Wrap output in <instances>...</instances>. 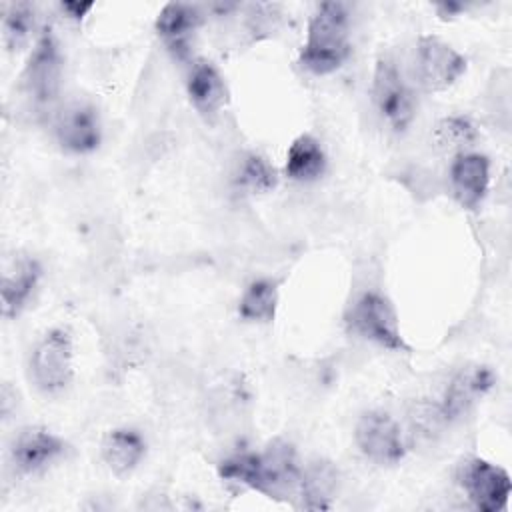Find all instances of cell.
Segmentation results:
<instances>
[{
    "label": "cell",
    "mask_w": 512,
    "mask_h": 512,
    "mask_svg": "<svg viewBox=\"0 0 512 512\" xmlns=\"http://www.w3.org/2000/svg\"><path fill=\"white\" fill-rule=\"evenodd\" d=\"M350 10L344 2H322L308 20L298 64L316 76H326L350 58Z\"/></svg>",
    "instance_id": "cell-1"
},
{
    "label": "cell",
    "mask_w": 512,
    "mask_h": 512,
    "mask_svg": "<svg viewBox=\"0 0 512 512\" xmlns=\"http://www.w3.org/2000/svg\"><path fill=\"white\" fill-rule=\"evenodd\" d=\"M74 378L72 336L64 328L48 330L30 354V380L44 394L62 392Z\"/></svg>",
    "instance_id": "cell-2"
},
{
    "label": "cell",
    "mask_w": 512,
    "mask_h": 512,
    "mask_svg": "<svg viewBox=\"0 0 512 512\" xmlns=\"http://www.w3.org/2000/svg\"><path fill=\"white\" fill-rule=\"evenodd\" d=\"M372 102L380 118L394 130L404 132L416 114V102L402 70L390 56H380L372 74Z\"/></svg>",
    "instance_id": "cell-3"
},
{
    "label": "cell",
    "mask_w": 512,
    "mask_h": 512,
    "mask_svg": "<svg viewBox=\"0 0 512 512\" xmlns=\"http://www.w3.org/2000/svg\"><path fill=\"white\" fill-rule=\"evenodd\" d=\"M348 326L354 334L392 352H408V344L400 334L398 314L392 302L380 292H364L356 298L348 312Z\"/></svg>",
    "instance_id": "cell-4"
},
{
    "label": "cell",
    "mask_w": 512,
    "mask_h": 512,
    "mask_svg": "<svg viewBox=\"0 0 512 512\" xmlns=\"http://www.w3.org/2000/svg\"><path fill=\"white\" fill-rule=\"evenodd\" d=\"M62 78V54L52 34V28H44L34 42L28 62L22 72V86L26 96L36 106H50L60 90Z\"/></svg>",
    "instance_id": "cell-5"
},
{
    "label": "cell",
    "mask_w": 512,
    "mask_h": 512,
    "mask_svg": "<svg viewBox=\"0 0 512 512\" xmlns=\"http://www.w3.org/2000/svg\"><path fill=\"white\" fill-rule=\"evenodd\" d=\"M414 72L426 92H444L466 72V58L438 36H420L414 52Z\"/></svg>",
    "instance_id": "cell-6"
},
{
    "label": "cell",
    "mask_w": 512,
    "mask_h": 512,
    "mask_svg": "<svg viewBox=\"0 0 512 512\" xmlns=\"http://www.w3.org/2000/svg\"><path fill=\"white\" fill-rule=\"evenodd\" d=\"M354 440L362 456L378 466L398 464L406 454L398 422L382 410H370L358 418Z\"/></svg>",
    "instance_id": "cell-7"
},
{
    "label": "cell",
    "mask_w": 512,
    "mask_h": 512,
    "mask_svg": "<svg viewBox=\"0 0 512 512\" xmlns=\"http://www.w3.org/2000/svg\"><path fill=\"white\" fill-rule=\"evenodd\" d=\"M458 480L476 510L500 512L508 506L512 482L504 468L484 458H470L462 462Z\"/></svg>",
    "instance_id": "cell-8"
},
{
    "label": "cell",
    "mask_w": 512,
    "mask_h": 512,
    "mask_svg": "<svg viewBox=\"0 0 512 512\" xmlns=\"http://www.w3.org/2000/svg\"><path fill=\"white\" fill-rule=\"evenodd\" d=\"M300 474L302 468L298 466L294 446L284 440H274L264 452H258L256 492L276 500L298 496Z\"/></svg>",
    "instance_id": "cell-9"
},
{
    "label": "cell",
    "mask_w": 512,
    "mask_h": 512,
    "mask_svg": "<svg viewBox=\"0 0 512 512\" xmlns=\"http://www.w3.org/2000/svg\"><path fill=\"white\" fill-rule=\"evenodd\" d=\"M54 134L58 144L72 154H90L102 142L98 110L88 102H72L56 116Z\"/></svg>",
    "instance_id": "cell-10"
},
{
    "label": "cell",
    "mask_w": 512,
    "mask_h": 512,
    "mask_svg": "<svg viewBox=\"0 0 512 512\" xmlns=\"http://www.w3.org/2000/svg\"><path fill=\"white\" fill-rule=\"evenodd\" d=\"M496 378L488 366L482 364H466L462 366L448 382L442 402L438 404L446 422L460 420L464 414L472 410L476 402H480L494 386Z\"/></svg>",
    "instance_id": "cell-11"
},
{
    "label": "cell",
    "mask_w": 512,
    "mask_h": 512,
    "mask_svg": "<svg viewBox=\"0 0 512 512\" xmlns=\"http://www.w3.org/2000/svg\"><path fill=\"white\" fill-rule=\"evenodd\" d=\"M64 452L66 442L42 426H28L20 430L10 446L12 464L22 474H36L48 468Z\"/></svg>",
    "instance_id": "cell-12"
},
{
    "label": "cell",
    "mask_w": 512,
    "mask_h": 512,
    "mask_svg": "<svg viewBox=\"0 0 512 512\" xmlns=\"http://www.w3.org/2000/svg\"><path fill=\"white\" fill-rule=\"evenodd\" d=\"M450 186L462 208L476 210L490 188V160L478 152L456 154L450 164Z\"/></svg>",
    "instance_id": "cell-13"
},
{
    "label": "cell",
    "mask_w": 512,
    "mask_h": 512,
    "mask_svg": "<svg viewBox=\"0 0 512 512\" xmlns=\"http://www.w3.org/2000/svg\"><path fill=\"white\" fill-rule=\"evenodd\" d=\"M40 276L42 268L34 256L18 254L10 262H6L0 288L4 318H16L24 310L38 286Z\"/></svg>",
    "instance_id": "cell-14"
},
{
    "label": "cell",
    "mask_w": 512,
    "mask_h": 512,
    "mask_svg": "<svg viewBox=\"0 0 512 512\" xmlns=\"http://www.w3.org/2000/svg\"><path fill=\"white\" fill-rule=\"evenodd\" d=\"M186 92L192 106L206 120H214L228 102V90L218 68L208 60H196L186 78Z\"/></svg>",
    "instance_id": "cell-15"
},
{
    "label": "cell",
    "mask_w": 512,
    "mask_h": 512,
    "mask_svg": "<svg viewBox=\"0 0 512 512\" xmlns=\"http://www.w3.org/2000/svg\"><path fill=\"white\" fill-rule=\"evenodd\" d=\"M200 24L202 12L198 6L186 2H168L160 8L154 28L156 34L176 56H184Z\"/></svg>",
    "instance_id": "cell-16"
},
{
    "label": "cell",
    "mask_w": 512,
    "mask_h": 512,
    "mask_svg": "<svg viewBox=\"0 0 512 512\" xmlns=\"http://www.w3.org/2000/svg\"><path fill=\"white\" fill-rule=\"evenodd\" d=\"M338 468L328 460H312L302 468L298 498L306 510H326L338 492Z\"/></svg>",
    "instance_id": "cell-17"
},
{
    "label": "cell",
    "mask_w": 512,
    "mask_h": 512,
    "mask_svg": "<svg viewBox=\"0 0 512 512\" xmlns=\"http://www.w3.org/2000/svg\"><path fill=\"white\" fill-rule=\"evenodd\" d=\"M146 454V442L132 428L110 430L102 440V460L116 476H128Z\"/></svg>",
    "instance_id": "cell-18"
},
{
    "label": "cell",
    "mask_w": 512,
    "mask_h": 512,
    "mask_svg": "<svg viewBox=\"0 0 512 512\" xmlns=\"http://www.w3.org/2000/svg\"><path fill=\"white\" fill-rule=\"evenodd\" d=\"M324 170L326 154L320 142L310 134L298 136L286 152V176L294 182H314L324 174Z\"/></svg>",
    "instance_id": "cell-19"
},
{
    "label": "cell",
    "mask_w": 512,
    "mask_h": 512,
    "mask_svg": "<svg viewBox=\"0 0 512 512\" xmlns=\"http://www.w3.org/2000/svg\"><path fill=\"white\" fill-rule=\"evenodd\" d=\"M278 308V284L260 278L248 284L238 302V314L246 322H270Z\"/></svg>",
    "instance_id": "cell-20"
},
{
    "label": "cell",
    "mask_w": 512,
    "mask_h": 512,
    "mask_svg": "<svg viewBox=\"0 0 512 512\" xmlns=\"http://www.w3.org/2000/svg\"><path fill=\"white\" fill-rule=\"evenodd\" d=\"M476 138H478V132L474 122L468 116H460V114L442 118L432 130V142L442 152L462 154L466 152L468 146L474 144Z\"/></svg>",
    "instance_id": "cell-21"
},
{
    "label": "cell",
    "mask_w": 512,
    "mask_h": 512,
    "mask_svg": "<svg viewBox=\"0 0 512 512\" xmlns=\"http://www.w3.org/2000/svg\"><path fill=\"white\" fill-rule=\"evenodd\" d=\"M34 6L28 2H14L6 8L2 20L4 44L10 52L24 48L34 34Z\"/></svg>",
    "instance_id": "cell-22"
},
{
    "label": "cell",
    "mask_w": 512,
    "mask_h": 512,
    "mask_svg": "<svg viewBox=\"0 0 512 512\" xmlns=\"http://www.w3.org/2000/svg\"><path fill=\"white\" fill-rule=\"evenodd\" d=\"M240 184L250 192H270L276 186V172L258 154H248L240 164Z\"/></svg>",
    "instance_id": "cell-23"
},
{
    "label": "cell",
    "mask_w": 512,
    "mask_h": 512,
    "mask_svg": "<svg viewBox=\"0 0 512 512\" xmlns=\"http://www.w3.org/2000/svg\"><path fill=\"white\" fill-rule=\"evenodd\" d=\"M410 422L420 436H428V438H432L436 432H440L448 424L440 406L430 402L414 404L410 412Z\"/></svg>",
    "instance_id": "cell-24"
},
{
    "label": "cell",
    "mask_w": 512,
    "mask_h": 512,
    "mask_svg": "<svg viewBox=\"0 0 512 512\" xmlns=\"http://www.w3.org/2000/svg\"><path fill=\"white\" fill-rule=\"evenodd\" d=\"M92 8H94V2H76V0L60 2V10H62L68 18H72V20H82Z\"/></svg>",
    "instance_id": "cell-25"
}]
</instances>
